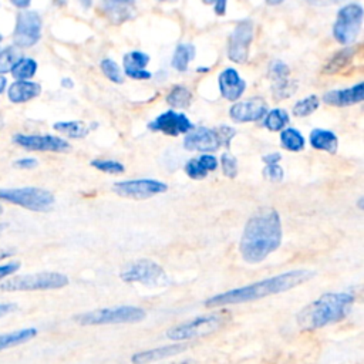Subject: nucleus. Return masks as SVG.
Returning a JSON list of instances; mask_svg holds the SVG:
<instances>
[{
	"mask_svg": "<svg viewBox=\"0 0 364 364\" xmlns=\"http://www.w3.org/2000/svg\"><path fill=\"white\" fill-rule=\"evenodd\" d=\"M280 154H277V152H273V154H267V155H264L263 156V162L266 164V165H270V164H277L279 161H280Z\"/></svg>",
	"mask_w": 364,
	"mask_h": 364,
	"instance_id": "45",
	"label": "nucleus"
},
{
	"mask_svg": "<svg viewBox=\"0 0 364 364\" xmlns=\"http://www.w3.org/2000/svg\"><path fill=\"white\" fill-rule=\"evenodd\" d=\"M1 213H3V206L0 205V215H1Z\"/></svg>",
	"mask_w": 364,
	"mask_h": 364,
	"instance_id": "59",
	"label": "nucleus"
},
{
	"mask_svg": "<svg viewBox=\"0 0 364 364\" xmlns=\"http://www.w3.org/2000/svg\"><path fill=\"white\" fill-rule=\"evenodd\" d=\"M37 164H38L37 159L26 156V158H20V159L14 161V162H13V166H14V168H18V169H33V168L37 166Z\"/></svg>",
	"mask_w": 364,
	"mask_h": 364,
	"instance_id": "41",
	"label": "nucleus"
},
{
	"mask_svg": "<svg viewBox=\"0 0 364 364\" xmlns=\"http://www.w3.org/2000/svg\"><path fill=\"white\" fill-rule=\"evenodd\" d=\"M219 88L220 94L226 100L236 101L242 97L246 88V82L240 78L235 68H226L219 74Z\"/></svg>",
	"mask_w": 364,
	"mask_h": 364,
	"instance_id": "17",
	"label": "nucleus"
},
{
	"mask_svg": "<svg viewBox=\"0 0 364 364\" xmlns=\"http://www.w3.org/2000/svg\"><path fill=\"white\" fill-rule=\"evenodd\" d=\"M1 41H3V36L0 34V44H1ZM0 50H1V48H0Z\"/></svg>",
	"mask_w": 364,
	"mask_h": 364,
	"instance_id": "58",
	"label": "nucleus"
},
{
	"mask_svg": "<svg viewBox=\"0 0 364 364\" xmlns=\"http://www.w3.org/2000/svg\"><path fill=\"white\" fill-rule=\"evenodd\" d=\"M91 165L102 172H107V173H121L124 172V165L121 162H117V161H101V159H94L91 162Z\"/></svg>",
	"mask_w": 364,
	"mask_h": 364,
	"instance_id": "37",
	"label": "nucleus"
},
{
	"mask_svg": "<svg viewBox=\"0 0 364 364\" xmlns=\"http://www.w3.org/2000/svg\"><path fill=\"white\" fill-rule=\"evenodd\" d=\"M101 70L104 73V75L112 81V82H117V84H121L124 81L122 78V74H121V70L119 67L117 65L115 61L109 60V58H105L101 61Z\"/></svg>",
	"mask_w": 364,
	"mask_h": 364,
	"instance_id": "35",
	"label": "nucleus"
},
{
	"mask_svg": "<svg viewBox=\"0 0 364 364\" xmlns=\"http://www.w3.org/2000/svg\"><path fill=\"white\" fill-rule=\"evenodd\" d=\"M310 144L318 151H326L328 154L337 152V136L328 129H313L310 134Z\"/></svg>",
	"mask_w": 364,
	"mask_h": 364,
	"instance_id": "23",
	"label": "nucleus"
},
{
	"mask_svg": "<svg viewBox=\"0 0 364 364\" xmlns=\"http://www.w3.org/2000/svg\"><path fill=\"white\" fill-rule=\"evenodd\" d=\"M185 172L192 179H202L208 175V169L203 166V164L200 162L199 158L188 161L185 165Z\"/></svg>",
	"mask_w": 364,
	"mask_h": 364,
	"instance_id": "36",
	"label": "nucleus"
},
{
	"mask_svg": "<svg viewBox=\"0 0 364 364\" xmlns=\"http://www.w3.org/2000/svg\"><path fill=\"white\" fill-rule=\"evenodd\" d=\"M10 1L17 9H27L30 6V3H31V0H10Z\"/></svg>",
	"mask_w": 364,
	"mask_h": 364,
	"instance_id": "47",
	"label": "nucleus"
},
{
	"mask_svg": "<svg viewBox=\"0 0 364 364\" xmlns=\"http://www.w3.org/2000/svg\"><path fill=\"white\" fill-rule=\"evenodd\" d=\"M284 0H266V3L269 6H277V4H282Z\"/></svg>",
	"mask_w": 364,
	"mask_h": 364,
	"instance_id": "50",
	"label": "nucleus"
},
{
	"mask_svg": "<svg viewBox=\"0 0 364 364\" xmlns=\"http://www.w3.org/2000/svg\"><path fill=\"white\" fill-rule=\"evenodd\" d=\"M104 4H105L104 6L105 14L114 23H121V21L127 20L131 16V13L128 11L127 4H122V3H118V1H114V0H105Z\"/></svg>",
	"mask_w": 364,
	"mask_h": 364,
	"instance_id": "31",
	"label": "nucleus"
},
{
	"mask_svg": "<svg viewBox=\"0 0 364 364\" xmlns=\"http://www.w3.org/2000/svg\"><path fill=\"white\" fill-rule=\"evenodd\" d=\"M40 92H41L40 84L33 82L30 80H27V81L16 80L7 88V98L13 104H23V102H27V101L38 97Z\"/></svg>",
	"mask_w": 364,
	"mask_h": 364,
	"instance_id": "20",
	"label": "nucleus"
},
{
	"mask_svg": "<svg viewBox=\"0 0 364 364\" xmlns=\"http://www.w3.org/2000/svg\"><path fill=\"white\" fill-rule=\"evenodd\" d=\"M145 318V310L136 306H117L98 309L75 316V320L82 326H100V324H119V323H136Z\"/></svg>",
	"mask_w": 364,
	"mask_h": 364,
	"instance_id": "7",
	"label": "nucleus"
},
{
	"mask_svg": "<svg viewBox=\"0 0 364 364\" xmlns=\"http://www.w3.org/2000/svg\"><path fill=\"white\" fill-rule=\"evenodd\" d=\"M185 350H186V344L173 343V344H168V346L139 351V353L132 355L131 361L134 364H148V363H154V361H159V360L176 355V354H179Z\"/></svg>",
	"mask_w": 364,
	"mask_h": 364,
	"instance_id": "19",
	"label": "nucleus"
},
{
	"mask_svg": "<svg viewBox=\"0 0 364 364\" xmlns=\"http://www.w3.org/2000/svg\"><path fill=\"white\" fill-rule=\"evenodd\" d=\"M37 330L30 327V328H21V330H14L10 333H3L0 334V351L23 344L28 340H31L33 337H36Z\"/></svg>",
	"mask_w": 364,
	"mask_h": 364,
	"instance_id": "24",
	"label": "nucleus"
},
{
	"mask_svg": "<svg viewBox=\"0 0 364 364\" xmlns=\"http://www.w3.org/2000/svg\"><path fill=\"white\" fill-rule=\"evenodd\" d=\"M314 276L313 272L299 269V270H290L286 273H280L273 277L263 279L260 282L232 289L219 294L212 296L205 301V306L208 307H222L228 304H237V303H246L253 301L257 299H263L272 294L287 291L296 286H300L301 283L310 280Z\"/></svg>",
	"mask_w": 364,
	"mask_h": 364,
	"instance_id": "2",
	"label": "nucleus"
},
{
	"mask_svg": "<svg viewBox=\"0 0 364 364\" xmlns=\"http://www.w3.org/2000/svg\"><path fill=\"white\" fill-rule=\"evenodd\" d=\"M115 1H118V3H122V4H129V3H132L134 0H115Z\"/></svg>",
	"mask_w": 364,
	"mask_h": 364,
	"instance_id": "54",
	"label": "nucleus"
},
{
	"mask_svg": "<svg viewBox=\"0 0 364 364\" xmlns=\"http://www.w3.org/2000/svg\"><path fill=\"white\" fill-rule=\"evenodd\" d=\"M269 74L274 81L286 80L290 75V68L283 61H272L269 65Z\"/></svg>",
	"mask_w": 364,
	"mask_h": 364,
	"instance_id": "38",
	"label": "nucleus"
},
{
	"mask_svg": "<svg viewBox=\"0 0 364 364\" xmlns=\"http://www.w3.org/2000/svg\"><path fill=\"white\" fill-rule=\"evenodd\" d=\"M0 200H6L33 212H47L54 205L53 193L36 186L0 188Z\"/></svg>",
	"mask_w": 364,
	"mask_h": 364,
	"instance_id": "6",
	"label": "nucleus"
},
{
	"mask_svg": "<svg viewBox=\"0 0 364 364\" xmlns=\"http://www.w3.org/2000/svg\"><path fill=\"white\" fill-rule=\"evenodd\" d=\"M280 141H282V146L287 151L297 152V151H301L304 148V138L294 128L283 129L282 134H280Z\"/></svg>",
	"mask_w": 364,
	"mask_h": 364,
	"instance_id": "29",
	"label": "nucleus"
},
{
	"mask_svg": "<svg viewBox=\"0 0 364 364\" xmlns=\"http://www.w3.org/2000/svg\"><path fill=\"white\" fill-rule=\"evenodd\" d=\"M17 309V306L14 303H0V317L14 311Z\"/></svg>",
	"mask_w": 364,
	"mask_h": 364,
	"instance_id": "44",
	"label": "nucleus"
},
{
	"mask_svg": "<svg viewBox=\"0 0 364 364\" xmlns=\"http://www.w3.org/2000/svg\"><path fill=\"white\" fill-rule=\"evenodd\" d=\"M364 17V10L357 3H350L341 7L337 13V20L333 26V36L341 44H351L355 41L361 23Z\"/></svg>",
	"mask_w": 364,
	"mask_h": 364,
	"instance_id": "8",
	"label": "nucleus"
},
{
	"mask_svg": "<svg viewBox=\"0 0 364 364\" xmlns=\"http://www.w3.org/2000/svg\"><path fill=\"white\" fill-rule=\"evenodd\" d=\"M323 100L326 104L334 107H346L361 102L364 100V82H358L346 90H334L326 92Z\"/></svg>",
	"mask_w": 364,
	"mask_h": 364,
	"instance_id": "18",
	"label": "nucleus"
},
{
	"mask_svg": "<svg viewBox=\"0 0 364 364\" xmlns=\"http://www.w3.org/2000/svg\"><path fill=\"white\" fill-rule=\"evenodd\" d=\"M354 300V294L347 291L324 293L297 314V323L303 330H317L338 323L350 313Z\"/></svg>",
	"mask_w": 364,
	"mask_h": 364,
	"instance_id": "3",
	"label": "nucleus"
},
{
	"mask_svg": "<svg viewBox=\"0 0 364 364\" xmlns=\"http://www.w3.org/2000/svg\"><path fill=\"white\" fill-rule=\"evenodd\" d=\"M222 145L223 139L219 129L210 128H198L195 131H191L183 139V146L189 151L215 152Z\"/></svg>",
	"mask_w": 364,
	"mask_h": 364,
	"instance_id": "14",
	"label": "nucleus"
},
{
	"mask_svg": "<svg viewBox=\"0 0 364 364\" xmlns=\"http://www.w3.org/2000/svg\"><path fill=\"white\" fill-rule=\"evenodd\" d=\"M13 142L27 151L41 152H65L70 149V144L55 135H27L16 134Z\"/></svg>",
	"mask_w": 364,
	"mask_h": 364,
	"instance_id": "13",
	"label": "nucleus"
},
{
	"mask_svg": "<svg viewBox=\"0 0 364 364\" xmlns=\"http://www.w3.org/2000/svg\"><path fill=\"white\" fill-rule=\"evenodd\" d=\"M68 284V277L57 272H41L33 274H18L4 280L0 289L4 291H31V290H53Z\"/></svg>",
	"mask_w": 364,
	"mask_h": 364,
	"instance_id": "5",
	"label": "nucleus"
},
{
	"mask_svg": "<svg viewBox=\"0 0 364 364\" xmlns=\"http://www.w3.org/2000/svg\"><path fill=\"white\" fill-rule=\"evenodd\" d=\"M41 37V17L37 11L24 10L16 17L13 40L17 47H33Z\"/></svg>",
	"mask_w": 364,
	"mask_h": 364,
	"instance_id": "10",
	"label": "nucleus"
},
{
	"mask_svg": "<svg viewBox=\"0 0 364 364\" xmlns=\"http://www.w3.org/2000/svg\"><path fill=\"white\" fill-rule=\"evenodd\" d=\"M363 200H364V198H360V200H358V208L360 209H363Z\"/></svg>",
	"mask_w": 364,
	"mask_h": 364,
	"instance_id": "56",
	"label": "nucleus"
},
{
	"mask_svg": "<svg viewBox=\"0 0 364 364\" xmlns=\"http://www.w3.org/2000/svg\"><path fill=\"white\" fill-rule=\"evenodd\" d=\"M253 38V23L247 18L237 23L228 41V57L233 63L243 64L249 57V46Z\"/></svg>",
	"mask_w": 364,
	"mask_h": 364,
	"instance_id": "11",
	"label": "nucleus"
},
{
	"mask_svg": "<svg viewBox=\"0 0 364 364\" xmlns=\"http://www.w3.org/2000/svg\"><path fill=\"white\" fill-rule=\"evenodd\" d=\"M229 313L226 310L198 316L195 318H191L185 323H181L166 331V337L173 340V341H181V340H188V338H195V337H202L208 336L220 327L226 324L229 320Z\"/></svg>",
	"mask_w": 364,
	"mask_h": 364,
	"instance_id": "4",
	"label": "nucleus"
},
{
	"mask_svg": "<svg viewBox=\"0 0 364 364\" xmlns=\"http://www.w3.org/2000/svg\"><path fill=\"white\" fill-rule=\"evenodd\" d=\"M267 114V104L260 97H253L252 100L236 102L230 107L229 115L236 122L259 121Z\"/></svg>",
	"mask_w": 364,
	"mask_h": 364,
	"instance_id": "16",
	"label": "nucleus"
},
{
	"mask_svg": "<svg viewBox=\"0 0 364 364\" xmlns=\"http://www.w3.org/2000/svg\"><path fill=\"white\" fill-rule=\"evenodd\" d=\"M161 1H175V0H161Z\"/></svg>",
	"mask_w": 364,
	"mask_h": 364,
	"instance_id": "60",
	"label": "nucleus"
},
{
	"mask_svg": "<svg viewBox=\"0 0 364 364\" xmlns=\"http://www.w3.org/2000/svg\"><path fill=\"white\" fill-rule=\"evenodd\" d=\"M9 256H11V252H6V250H0V260H3V259H6V257H9Z\"/></svg>",
	"mask_w": 364,
	"mask_h": 364,
	"instance_id": "51",
	"label": "nucleus"
},
{
	"mask_svg": "<svg viewBox=\"0 0 364 364\" xmlns=\"http://www.w3.org/2000/svg\"><path fill=\"white\" fill-rule=\"evenodd\" d=\"M57 1H58V0H57Z\"/></svg>",
	"mask_w": 364,
	"mask_h": 364,
	"instance_id": "61",
	"label": "nucleus"
},
{
	"mask_svg": "<svg viewBox=\"0 0 364 364\" xmlns=\"http://www.w3.org/2000/svg\"><path fill=\"white\" fill-rule=\"evenodd\" d=\"M264 117L266 118L263 124L270 131H282L284 129V125L289 122V114L280 108L269 111Z\"/></svg>",
	"mask_w": 364,
	"mask_h": 364,
	"instance_id": "30",
	"label": "nucleus"
},
{
	"mask_svg": "<svg viewBox=\"0 0 364 364\" xmlns=\"http://www.w3.org/2000/svg\"><path fill=\"white\" fill-rule=\"evenodd\" d=\"M6 85H7V78L4 75H0V94L4 92Z\"/></svg>",
	"mask_w": 364,
	"mask_h": 364,
	"instance_id": "49",
	"label": "nucleus"
},
{
	"mask_svg": "<svg viewBox=\"0 0 364 364\" xmlns=\"http://www.w3.org/2000/svg\"><path fill=\"white\" fill-rule=\"evenodd\" d=\"M282 220L276 209H257L246 222L239 252L245 262L260 263L282 243Z\"/></svg>",
	"mask_w": 364,
	"mask_h": 364,
	"instance_id": "1",
	"label": "nucleus"
},
{
	"mask_svg": "<svg viewBox=\"0 0 364 364\" xmlns=\"http://www.w3.org/2000/svg\"><path fill=\"white\" fill-rule=\"evenodd\" d=\"M149 129L152 131H159L166 135L176 136L179 134H186L193 128V124L188 119L185 114H178L172 109L161 114L156 117L149 125Z\"/></svg>",
	"mask_w": 364,
	"mask_h": 364,
	"instance_id": "15",
	"label": "nucleus"
},
{
	"mask_svg": "<svg viewBox=\"0 0 364 364\" xmlns=\"http://www.w3.org/2000/svg\"><path fill=\"white\" fill-rule=\"evenodd\" d=\"M54 129L70 136V138H84L91 127H87L82 121H60L55 122Z\"/></svg>",
	"mask_w": 364,
	"mask_h": 364,
	"instance_id": "26",
	"label": "nucleus"
},
{
	"mask_svg": "<svg viewBox=\"0 0 364 364\" xmlns=\"http://www.w3.org/2000/svg\"><path fill=\"white\" fill-rule=\"evenodd\" d=\"M168 189L166 183L155 179H131L114 183L112 191L119 196L131 199H148Z\"/></svg>",
	"mask_w": 364,
	"mask_h": 364,
	"instance_id": "12",
	"label": "nucleus"
},
{
	"mask_svg": "<svg viewBox=\"0 0 364 364\" xmlns=\"http://www.w3.org/2000/svg\"><path fill=\"white\" fill-rule=\"evenodd\" d=\"M3 127V118H1V115H0V128Z\"/></svg>",
	"mask_w": 364,
	"mask_h": 364,
	"instance_id": "57",
	"label": "nucleus"
},
{
	"mask_svg": "<svg viewBox=\"0 0 364 364\" xmlns=\"http://www.w3.org/2000/svg\"><path fill=\"white\" fill-rule=\"evenodd\" d=\"M297 90V85L296 82L290 81L289 78L286 80H280V81H276L272 87V91L274 94V97L277 100H282V98H289L294 91Z\"/></svg>",
	"mask_w": 364,
	"mask_h": 364,
	"instance_id": "34",
	"label": "nucleus"
},
{
	"mask_svg": "<svg viewBox=\"0 0 364 364\" xmlns=\"http://www.w3.org/2000/svg\"><path fill=\"white\" fill-rule=\"evenodd\" d=\"M121 279L127 283H142L145 286H158L166 282L164 269L148 259H141L129 263L122 272Z\"/></svg>",
	"mask_w": 364,
	"mask_h": 364,
	"instance_id": "9",
	"label": "nucleus"
},
{
	"mask_svg": "<svg viewBox=\"0 0 364 364\" xmlns=\"http://www.w3.org/2000/svg\"><path fill=\"white\" fill-rule=\"evenodd\" d=\"M11 75L14 80H20V81H27L30 78L34 77V74L37 73V61L34 58H28V57H20L16 64L11 67L10 70Z\"/></svg>",
	"mask_w": 364,
	"mask_h": 364,
	"instance_id": "25",
	"label": "nucleus"
},
{
	"mask_svg": "<svg viewBox=\"0 0 364 364\" xmlns=\"http://www.w3.org/2000/svg\"><path fill=\"white\" fill-rule=\"evenodd\" d=\"M357 50H358V46H348V47H346V48H343V50H338V51L326 63V65H324V68H323V73H324V74H328V75L338 73L340 70H343L346 65L350 64V61L354 58Z\"/></svg>",
	"mask_w": 364,
	"mask_h": 364,
	"instance_id": "22",
	"label": "nucleus"
},
{
	"mask_svg": "<svg viewBox=\"0 0 364 364\" xmlns=\"http://www.w3.org/2000/svg\"><path fill=\"white\" fill-rule=\"evenodd\" d=\"M310 4L313 6H320V7H326V6H330V4H336V3H340L341 0H307Z\"/></svg>",
	"mask_w": 364,
	"mask_h": 364,
	"instance_id": "46",
	"label": "nucleus"
},
{
	"mask_svg": "<svg viewBox=\"0 0 364 364\" xmlns=\"http://www.w3.org/2000/svg\"><path fill=\"white\" fill-rule=\"evenodd\" d=\"M18 58H20V55H18L17 50L11 46L0 50V75L10 71Z\"/></svg>",
	"mask_w": 364,
	"mask_h": 364,
	"instance_id": "33",
	"label": "nucleus"
},
{
	"mask_svg": "<svg viewBox=\"0 0 364 364\" xmlns=\"http://www.w3.org/2000/svg\"><path fill=\"white\" fill-rule=\"evenodd\" d=\"M206 4H215L213 10L218 16H223L226 11V0H202Z\"/></svg>",
	"mask_w": 364,
	"mask_h": 364,
	"instance_id": "43",
	"label": "nucleus"
},
{
	"mask_svg": "<svg viewBox=\"0 0 364 364\" xmlns=\"http://www.w3.org/2000/svg\"><path fill=\"white\" fill-rule=\"evenodd\" d=\"M149 63V55L142 51H131L124 55V70L125 74L135 80H148L151 73L145 70V65Z\"/></svg>",
	"mask_w": 364,
	"mask_h": 364,
	"instance_id": "21",
	"label": "nucleus"
},
{
	"mask_svg": "<svg viewBox=\"0 0 364 364\" xmlns=\"http://www.w3.org/2000/svg\"><path fill=\"white\" fill-rule=\"evenodd\" d=\"M318 104H320V101H318L317 95H309L294 104L293 114L296 117H307L318 108Z\"/></svg>",
	"mask_w": 364,
	"mask_h": 364,
	"instance_id": "32",
	"label": "nucleus"
},
{
	"mask_svg": "<svg viewBox=\"0 0 364 364\" xmlns=\"http://www.w3.org/2000/svg\"><path fill=\"white\" fill-rule=\"evenodd\" d=\"M166 102L172 108H186L192 102L191 91L183 85H175L166 97Z\"/></svg>",
	"mask_w": 364,
	"mask_h": 364,
	"instance_id": "28",
	"label": "nucleus"
},
{
	"mask_svg": "<svg viewBox=\"0 0 364 364\" xmlns=\"http://www.w3.org/2000/svg\"><path fill=\"white\" fill-rule=\"evenodd\" d=\"M20 267V263L18 262H9L6 264H0V280L4 279L6 276L17 272Z\"/></svg>",
	"mask_w": 364,
	"mask_h": 364,
	"instance_id": "42",
	"label": "nucleus"
},
{
	"mask_svg": "<svg viewBox=\"0 0 364 364\" xmlns=\"http://www.w3.org/2000/svg\"><path fill=\"white\" fill-rule=\"evenodd\" d=\"M61 85H63L64 88H73L74 82H73V80H70V78H63V80H61Z\"/></svg>",
	"mask_w": 364,
	"mask_h": 364,
	"instance_id": "48",
	"label": "nucleus"
},
{
	"mask_svg": "<svg viewBox=\"0 0 364 364\" xmlns=\"http://www.w3.org/2000/svg\"><path fill=\"white\" fill-rule=\"evenodd\" d=\"M220 164H222V169L225 176L228 178H235L237 175V161L232 154H223L220 158Z\"/></svg>",
	"mask_w": 364,
	"mask_h": 364,
	"instance_id": "39",
	"label": "nucleus"
},
{
	"mask_svg": "<svg viewBox=\"0 0 364 364\" xmlns=\"http://www.w3.org/2000/svg\"><path fill=\"white\" fill-rule=\"evenodd\" d=\"M195 57V47L192 44H179L172 57V67L178 71H186L189 61Z\"/></svg>",
	"mask_w": 364,
	"mask_h": 364,
	"instance_id": "27",
	"label": "nucleus"
},
{
	"mask_svg": "<svg viewBox=\"0 0 364 364\" xmlns=\"http://www.w3.org/2000/svg\"><path fill=\"white\" fill-rule=\"evenodd\" d=\"M7 228V223H0V236H1V233H3V230Z\"/></svg>",
	"mask_w": 364,
	"mask_h": 364,
	"instance_id": "53",
	"label": "nucleus"
},
{
	"mask_svg": "<svg viewBox=\"0 0 364 364\" xmlns=\"http://www.w3.org/2000/svg\"><path fill=\"white\" fill-rule=\"evenodd\" d=\"M175 364H193L191 360H185V361H182V363H175Z\"/></svg>",
	"mask_w": 364,
	"mask_h": 364,
	"instance_id": "55",
	"label": "nucleus"
},
{
	"mask_svg": "<svg viewBox=\"0 0 364 364\" xmlns=\"http://www.w3.org/2000/svg\"><path fill=\"white\" fill-rule=\"evenodd\" d=\"M81 1V4L85 7V9H88L91 4H92V0H80Z\"/></svg>",
	"mask_w": 364,
	"mask_h": 364,
	"instance_id": "52",
	"label": "nucleus"
},
{
	"mask_svg": "<svg viewBox=\"0 0 364 364\" xmlns=\"http://www.w3.org/2000/svg\"><path fill=\"white\" fill-rule=\"evenodd\" d=\"M263 175L267 179H270L273 182H277V181H282V178H283V169L279 164H270V165L264 166Z\"/></svg>",
	"mask_w": 364,
	"mask_h": 364,
	"instance_id": "40",
	"label": "nucleus"
}]
</instances>
